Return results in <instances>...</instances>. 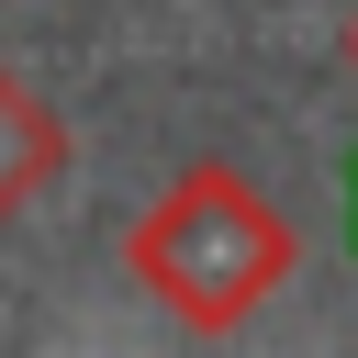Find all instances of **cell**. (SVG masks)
Wrapping results in <instances>:
<instances>
[{
	"label": "cell",
	"mask_w": 358,
	"mask_h": 358,
	"mask_svg": "<svg viewBox=\"0 0 358 358\" xmlns=\"http://www.w3.org/2000/svg\"><path fill=\"white\" fill-rule=\"evenodd\" d=\"M347 201H358V190H347Z\"/></svg>",
	"instance_id": "cell-1"
}]
</instances>
